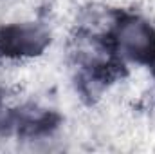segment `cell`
<instances>
[{
    "mask_svg": "<svg viewBox=\"0 0 155 154\" xmlns=\"http://www.w3.org/2000/svg\"><path fill=\"white\" fill-rule=\"evenodd\" d=\"M121 47L126 51L128 56L134 60L150 62L155 60V35L152 27H148L144 22L130 20L121 27L119 33Z\"/></svg>",
    "mask_w": 155,
    "mask_h": 154,
    "instance_id": "cell-2",
    "label": "cell"
},
{
    "mask_svg": "<svg viewBox=\"0 0 155 154\" xmlns=\"http://www.w3.org/2000/svg\"><path fill=\"white\" fill-rule=\"evenodd\" d=\"M47 35L35 26H15L5 27L0 35V47L4 54L9 56H27L36 54L43 49Z\"/></svg>",
    "mask_w": 155,
    "mask_h": 154,
    "instance_id": "cell-1",
    "label": "cell"
}]
</instances>
